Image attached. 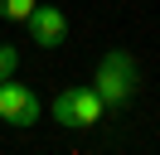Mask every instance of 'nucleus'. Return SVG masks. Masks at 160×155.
<instances>
[{"mask_svg": "<svg viewBox=\"0 0 160 155\" xmlns=\"http://www.w3.org/2000/svg\"><path fill=\"white\" fill-rule=\"evenodd\" d=\"M92 87L102 92V102L117 112V107H126L131 97L141 92V68L136 58L126 53V48H112V53L97 58V73H92Z\"/></svg>", "mask_w": 160, "mask_h": 155, "instance_id": "obj_1", "label": "nucleus"}, {"mask_svg": "<svg viewBox=\"0 0 160 155\" xmlns=\"http://www.w3.org/2000/svg\"><path fill=\"white\" fill-rule=\"evenodd\" d=\"M49 112H53V121L68 126V131H88V126H97L102 116H107V102H102L97 87H63Z\"/></svg>", "mask_w": 160, "mask_h": 155, "instance_id": "obj_2", "label": "nucleus"}, {"mask_svg": "<svg viewBox=\"0 0 160 155\" xmlns=\"http://www.w3.org/2000/svg\"><path fill=\"white\" fill-rule=\"evenodd\" d=\"M39 116H44V102L34 97V87L0 78V121L5 126H34Z\"/></svg>", "mask_w": 160, "mask_h": 155, "instance_id": "obj_3", "label": "nucleus"}, {"mask_svg": "<svg viewBox=\"0 0 160 155\" xmlns=\"http://www.w3.org/2000/svg\"><path fill=\"white\" fill-rule=\"evenodd\" d=\"M29 24V39L39 48H58V44H68V19H63V10L58 5H34V15L24 19Z\"/></svg>", "mask_w": 160, "mask_h": 155, "instance_id": "obj_4", "label": "nucleus"}, {"mask_svg": "<svg viewBox=\"0 0 160 155\" xmlns=\"http://www.w3.org/2000/svg\"><path fill=\"white\" fill-rule=\"evenodd\" d=\"M29 15H34V0H0V19H15V24H24Z\"/></svg>", "mask_w": 160, "mask_h": 155, "instance_id": "obj_5", "label": "nucleus"}, {"mask_svg": "<svg viewBox=\"0 0 160 155\" xmlns=\"http://www.w3.org/2000/svg\"><path fill=\"white\" fill-rule=\"evenodd\" d=\"M15 68H20V53L10 44H0V78H15Z\"/></svg>", "mask_w": 160, "mask_h": 155, "instance_id": "obj_6", "label": "nucleus"}]
</instances>
